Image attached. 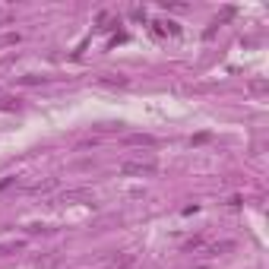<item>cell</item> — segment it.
<instances>
[{
    "instance_id": "cell-1",
    "label": "cell",
    "mask_w": 269,
    "mask_h": 269,
    "mask_svg": "<svg viewBox=\"0 0 269 269\" xmlns=\"http://www.w3.org/2000/svg\"><path fill=\"white\" fill-rule=\"evenodd\" d=\"M155 162L152 158H127L121 165V174L124 178H149V174H155Z\"/></svg>"
},
{
    "instance_id": "cell-2",
    "label": "cell",
    "mask_w": 269,
    "mask_h": 269,
    "mask_svg": "<svg viewBox=\"0 0 269 269\" xmlns=\"http://www.w3.org/2000/svg\"><path fill=\"white\" fill-rule=\"evenodd\" d=\"M124 143L127 146H155V136H149V133H130V136H124Z\"/></svg>"
},
{
    "instance_id": "cell-3",
    "label": "cell",
    "mask_w": 269,
    "mask_h": 269,
    "mask_svg": "<svg viewBox=\"0 0 269 269\" xmlns=\"http://www.w3.org/2000/svg\"><path fill=\"white\" fill-rule=\"evenodd\" d=\"M130 266H133V253H124V256H114L104 269H130Z\"/></svg>"
},
{
    "instance_id": "cell-4",
    "label": "cell",
    "mask_w": 269,
    "mask_h": 269,
    "mask_svg": "<svg viewBox=\"0 0 269 269\" xmlns=\"http://www.w3.org/2000/svg\"><path fill=\"white\" fill-rule=\"evenodd\" d=\"M101 83H104V86H127L130 79L121 76V73H104V76H101Z\"/></svg>"
},
{
    "instance_id": "cell-5",
    "label": "cell",
    "mask_w": 269,
    "mask_h": 269,
    "mask_svg": "<svg viewBox=\"0 0 269 269\" xmlns=\"http://www.w3.org/2000/svg\"><path fill=\"white\" fill-rule=\"evenodd\" d=\"M178 22H155V35H178Z\"/></svg>"
},
{
    "instance_id": "cell-6",
    "label": "cell",
    "mask_w": 269,
    "mask_h": 269,
    "mask_svg": "<svg viewBox=\"0 0 269 269\" xmlns=\"http://www.w3.org/2000/svg\"><path fill=\"white\" fill-rule=\"evenodd\" d=\"M22 250V241H13V244H0V256H7V253H16Z\"/></svg>"
},
{
    "instance_id": "cell-7",
    "label": "cell",
    "mask_w": 269,
    "mask_h": 269,
    "mask_svg": "<svg viewBox=\"0 0 269 269\" xmlns=\"http://www.w3.org/2000/svg\"><path fill=\"white\" fill-rule=\"evenodd\" d=\"M54 187H57V181H44V184H35L32 193H48V190H54Z\"/></svg>"
},
{
    "instance_id": "cell-8",
    "label": "cell",
    "mask_w": 269,
    "mask_h": 269,
    "mask_svg": "<svg viewBox=\"0 0 269 269\" xmlns=\"http://www.w3.org/2000/svg\"><path fill=\"white\" fill-rule=\"evenodd\" d=\"M0 108H4V111H13V108H19V98H0Z\"/></svg>"
},
{
    "instance_id": "cell-9",
    "label": "cell",
    "mask_w": 269,
    "mask_h": 269,
    "mask_svg": "<svg viewBox=\"0 0 269 269\" xmlns=\"http://www.w3.org/2000/svg\"><path fill=\"white\" fill-rule=\"evenodd\" d=\"M22 83H26V86H38V83H44V76H22Z\"/></svg>"
},
{
    "instance_id": "cell-10",
    "label": "cell",
    "mask_w": 269,
    "mask_h": 269,
    "mask_svg": "<svg viewBox=\"0 0 269 269\" xmlns=\"http://www.w3.org/2000/svg\"><path fill=\"white\" fill-rule=\"evenodd\" d=\"M250 92H266V83H263V79H253V83H250Z\"/></svg>"
},
{
    "instance_id": "cell-11",
    "label": "cell",
    "mask_w": 269,
    "mask_h": 269,
    "mask_svg": "<svg viewBox=\"0 0 269 269\" xmlns=\"http://www.w3.org/2000/svg\"><path fill=\"white\" fill-rule=\"evenodd\" d=\"M162 7H165V10H187V4H168V0H165Z\"/></svg>"
},
{
    "instance_id": "cell-12",
    "label": "cell",
    "mask_w": 269,
    "mask_h": 269,
    "mask_svg": "<svg viewBox=\"0 0 269 269\" xmlns=\"http://www.w3.org/2000/svg\"><path fill=\"white\" fill-rule=\"evenodd\" d=\"M13 181H16V178H4V181H0V190H7V187L13 184Z\"/></svg>"
}]
</instances>
